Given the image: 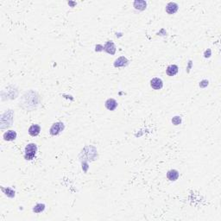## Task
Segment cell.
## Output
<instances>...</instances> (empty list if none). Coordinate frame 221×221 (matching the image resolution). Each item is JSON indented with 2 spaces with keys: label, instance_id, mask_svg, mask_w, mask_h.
Wrapping results in <instances>:
<instances>
[{
  "label": "cell",
  "instance_id": "obj_1",
  "mask_svg": "<svg viewBox=\"0 0 221 221\" xmlns=\"http://www.w3.org/2000/svg\"><path fill=\"white\" fill-rule=\"evenodd\" d=\"M37 151V147L35 143H29L26 147H25V150H24V158L26 160H32L35 157Z\"/></svg>",
  "mask_w": 221,
  "mask_h": 221
},
{
  "label": "cell",
  "instance_id": "obj_2",
  "mask_svg": "<svg viewBox=\"0 0 221 221\" xmlns=\"http://www.w3.org/2000/svg\"><path fill=\"white\" fill-rule=\"evenodd\" d=\"M63 129H64V124L61 122H57V123H54L51 126L49 132L52 136H56L60 134Z\"/></svg>",
  "mask_w": 221,
  "mask_h": 221
},
{
  "label": "cell",
  "instance_id": "obj_3",
  "mask_svg": "<svg viewBox=\"0 0 221 221\" xmlns=\"http://www.w3.org/2000/svg\"><path fill=\"white\" fill-rule=\"evenodd\" d=\"M150 86L155 90H161L163 86V82L159 78H154L150 81Z\"/></svg>",
  "mask_w": 221,
  "mask_h": 221
},
{
  "label": "cell",
  "instance_id": "obj_4",
  "mask_svg": "<svg viewBox=\"0 0 221 221\" xmlns=\"http://www.w3.org/2000/svg\"><path fill=\"white\" fill-rule=\"evenodd\" d=\"M179 6L176 3H174V2H170L168 3L166 6V11H167V14L169 15H172V14H174L176 11H178Z\"/></svg>",
  "mask_w": 221,
  "mask_h": 221
},
{
  "label": "cell",
  "instance_id": "obj_5",
  "mask_svg": "<svg viewBox=\"0 0 221 221\" xmlns=\"http://www.w3.org/2000/svg\"><path fill=\"white\" fill-rule=\"evenodd\" d=\"M105 105L109 111H114L116 108L118 107V102L114 98H109L105 101Z\"/></svg>",
  "mask_w": 221,
  "mask_h": 221
},
{
  "label": "cell",
  "instance_id": "obj_6",
  "mask_svg": "<svg viewBox=\"0 0 221 221\" xmlns=\"http://www.w3.org/2000/svg\"><path fill=\"white\" fill-rule=\"evenodd\" d=\"M41 131V127L38 124H32L29 128V134L31 136H36L39 135Z\"/></svg>",
  "mask_w": 221,
  "mask_h": 221
},
{
  "label": "cell",
  "instance_id": "obj_7",
  "mask_svg": "<svg viewBox=\"0 0 221 221\" xmlns=\"http://www.w3.org/2000/svg\"><path fill=\"white\" fill-rule=\"evenodd\" d=\"M104 49H105V51H106L107 53L111 54H115V51H116L115 45H114V43L112 41H109V42L105 43Z\"/></svg>",
  "mask_w": 221,
  "mask_h": 221
},
{
  "label": "cell",
  "instance_id": "obj_8",
  "mask_svg": "<svg viewBox=\"0 0 221 221\" xmlns=\"http://www.w3.org/2000/svg\"><path fill=\"white\" fill-rule=\"evenodd\" d=\"M178 67L176 65H169L166 69V73L168 76H174L178 73Z\"/></svg>",
  "mask_w": 221,
  "mask_h": 221
},
{
  "label": "cell",
  "instance_id": "obj_9",
  "mask_svg": "<svg viewBox=\"0 0 221 221\" xmlns=\"http://www.w3.org/2000/svg\"><path fill=\"white\" fill-rule=\"evenodd\" d=\"M167 177L169 181H176L179 178V172L177 170H175V169H171V170H169L167 172Z\"/></svg>",
  "mask_w": 221,
  "mask_h": 221
},
{
  "label": "cell",
  "instance_id": "obj_10",
  "mask_svg": "<svg viewBox=\"0 0 221 221\" xmlns=\"http://www.w3.org/2000/svg\"><path fill=\"white\" fill-rule=\"evenodd\" d=\"M16 133L14 130H8L4 134V139L5 141H13L16 139Z\"/></svg>",
  "mask_w": 221,
  "mask_h": 221
},
{
  "label": "cell",
  "instance_id": "obj_11",
  "mask_svg": "<svg viewBox=\"0 0 221 221\" xmlns=\"http://www.w3.org/2000/svg\"><path fill=\"white\" fill-rule=\"evenodd\" d=\"M127 64H128V60L124 56H121V57H119V59L116 60L114 66L115 67H124Z\"/></svg>",
  "mask_w": 221,
  "mask_h": 221
},
{
  "label": "cell",
  "instance_id": "obj_12",
  "mask_svg": "<svg viewBox=\"0 0 221 221\" xmlns=\"http://www.w3.org/2000/svg\"><path fill=\"white\" fill-rule=\"evenodd\" d=\"M146 2L143 0H138V1H135L134 2V7L136 10H139V11H143L145 10L146 8Z\"/></svg>",
  "mask_w": 221,
  "mask_h": 221
},
{
  "label": "cell",
  "instance_id": "obj_13",
  "mask_svg": "<svg viewBox=\"0 0 221 221\" xmlns=\"http://www.w3.org/2000/svg\"><path fill=\"white\" fill-rule=\"evenodd\" d=\"M44 209V205H42V204H39L37 205L35 208H34V212H42V211Z\"/></svg>",
  "mask_w": 221,
  "mask_h": 221
},
{
  "label": "cell",
  "instance_id": "obj_14",
  "mask_svg": "<svg viewBox=\"0 0 221 221\" xmlns=\"http://www.w3.org/2000/svg\"><path fill=\"white\" fill-rule=\"evenodd\" d=\"M181 118L180 117H174V119H172V122H173V124H174V125H178L180 123H181Z\"/></svg>",
  "mask_w": 221,
  "mask_h": 221
}]
</instances>
